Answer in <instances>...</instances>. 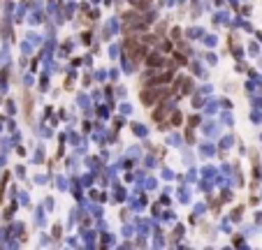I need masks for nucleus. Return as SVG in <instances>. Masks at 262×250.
Returning <instances> with one entry per match:
<instances>
[{
    "mask_svg": "<svg viewBox=\"0 0 262 250\" xmlns=\"http://www.w3.org/2000/svg\"><path fill=\"white\" fill-rule=\"evenodd\" d=\"M167 95V88H149V90H141V102L149 107H153L158 100Z\"/></svg>",
    "mask_w": 262,
    "mask_h": 250,
    "instance_id": "1",
    "label": "nucleus"
}]
</instances>
